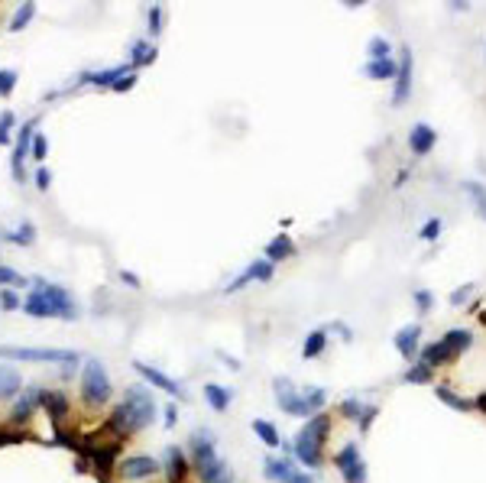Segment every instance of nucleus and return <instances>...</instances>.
I'll use <instances>...</instances> for the list:
<instances>
[{"label": "nucleus", "mask_w": 486, "mask_h": 483, "mask_svg": "<svg viewBox=\"0 0 486 483\" xmlns=\"http://www.w3.org/2000/svg\"><path fill=\"white\" fill-rule=\"evenodd\" d=\"M418 338H421V328L418 324H405V328H399V334H395V351L402 354V361H415V354H418Z\"/></svg>", "instance_id": "obj_15"}, {"label": "nucleus", "mask_w": 486, "mask_h": 483, "mask_svg": "<svg viewBox=\"0 0 486 483\" xmlns=\"http://www.w3.org/2000/svg\"><path fill=\"white\" fill-rule=\"evenodd\" d=\"M10 244H19V246H29L33 240H36V224H29V221H23L17 230H10L7 234Z\"/></svg>", "instance_id": "obj_32"}, {"label": "nucleus", "mask_w": 486, "mask_h": 483, "mask_svg": "<svg viewBox=\"0 0 486 483\" xmlns=\"http://www.w3.org/2000/svg\"><path fill=\"white\" fill-rule=\"evenodd\" d=\"M0 305H3V308H17V305H19L17 292H10V289H3V292H0Z\"/></svg>", "instance_id": "obj_48"}, {"label": "nucleus", "mask_w": 486, "mask_h": 483, "mask_svg": "<svg viewBox=\"0 0 486 483\" xmlns=\"http://www.w3.org/2000/svg\"><path fill=\"white\" fill-rule=\"evenodd\" d=\"M415 305H418V312H431V305H434V295L428 289H418L415 292Z\"/></svg>", "instance_id": "obj_41"}, {"label": "nucleus", "mask_w": 486, "mask_h": 483, "mask_svg": "<svg viewBox=\"0 0 486 483\" xmlns=\"http://www.w3.org/2000/svg\"><path fill=\"white\" fill-rule=\"evenodd\" d=\"M363 402H360V399H344V402H340V415L344 418H350V422H360V415H363Z\"/></svg>", "instance_id": "obj_36"}, {"label": "nucleus", "mask_w": 486, "mask_h": 483, "mask_svg": "<svg viewBox=\"0 0 486 483\" xmlns=\"http://www.w3.org/2000/svg\"><path fill=\"white\" fill-rule=\"evenodd\" d=\"M253 431L262 438V445H266V448H279V445H282V441H279V431H276V425L262 422V418H256V422H253Z\"/></svg>", "instance_id": "obj_31"}, {"label": "nucleus", "mask_w": 486, "mask_h": 483, "mask_svg": "<svg viewBox=\"0 0 486 483\" xmlns=\"http://www.w3.org/2000/svg\"><path fill=\"white\" fill-rule=\"evenodd\" d=\"M159 29H162V10L152 7L150 10V33H159Z\"/></svg>", "instance_id": "obj_47"}, {"label": "nucleus", "mask_w": 486, "mask_h": 483, "mask_svg": "<svg viewBox=\"0 0 486 483\" xmlns=\"http://www.w3.org/2000/svg\"><path fill=\"white\" fill-rule=\"evenodd\" d=\"M434 396H438L444 406L454 409V412H470V409H473V402H467L464 396H457V393H454L450 386H444V383H441V386H434Z\"/></svg>", "instance_id": "obj_26"}, {"label": "nucleus", "mask_w": 486, "mask_h": 483, "mask_svg": "<svg viewBox=\"0 0 486 483\" xmlns=\"http://www.w3.org/2000/svg\"><path fill=\"white\" fill-rule=\"evenodd\" d=\"M156 418V402H152V393L146 386H130L123 393V402L113 409L111 422H107V431H113V438L123 435H133V431H140L146 428Z\"/></svg>", "instance_id": "obj_1"}, {"label": "nucleus", "mask_w": 486, "mask_h": 483, "mask_svg": "<svg viewBox=\"0 0 486 483\" xmlns=\"http://www.w3.org/2000/svg\"><path fill=\"white\" fill-rule=\"evenodd\" d=\"M26 315L33 318H65L72 322L75 318V302H72V295L62 289V285H49V283H39V289L26 299Z\"/></svg>", "instance_id": "obj_2"}, {"label": "nucleus", "mask_w": 486, "mask_h": 483, "mask_svg": "<svg viewBox=\"0 0 486 483\" xmlns=\"http://www.w3.org/2000/svg\"><path fill=\"white\" fill-rule=\"evenodd\" d=\"M36 140V120H26L19 127L17 136V150H13V179L23 182V156H29V146Z\"/></svg>", "instance_id": "obj_12"}, {"label": "nucleus", "mask_w": 486, "mask_h": 483, "mask_svg": "<svg viewBox=\"0 0 486 483\" xmlns=\"http://www.w3.org/2000/svg\"><path fill=\"white\" fill-rule=\"evenodd\" d=\"M133 65H146V62H152L156 58V46H150V42H133Z\"/></svg>", "instance_id": "obj_34"}, {"label": "nucleus", "mask_w": 486, "mask_h": 483, "mask_svg": "<svg viewBox=\"0 0 486 483\" xmlns=\"http://www.w3.org/2000/svg\"><path fill=\"white\" fill-rule=\"evenodd\" d=\"M13 85H17V72H10V68H0V95L7 97L10 91H13Z\"/></svg>", "instance_id": "obj_38"}, {"label": "nucleus", "mask_w": 486, "mask_h": 483, "mask_svg": "<svg viewBox=\"0 0 486 483\" xmlns=\"http://www.w3.org/2000/svg\"><path fill=\"white\" fill-rule=\"evenodd\" d=\"M395 72H399V65H395L393 58H379V62H366V75L373 78V81H389V78H395Z\"/></svg>", "instance_id": "obj_25"}, {"label": "nucleus", "mask_w": 486, "mask_h": 483, "mask_svg": "<svg viewBox=\"0 0 486 483\" xmlns=\"http://www.w3.org/2000/svg\"><path fill=\"white\" fill-rule=\"evenodd\" d=\"M289 483H315V480H311V477L305 474V470H295V477H292Z\"/></svg>", "instance_id": "obj_52"}, {"label": "nucleus", "mask_w": 486, "mask_h": 483, "mask_svg": "<svg viewBox=\"0 0 486 483\" xmlns=\"http://www.w3.org/2000/svg\"><path fill=\"white\" fill-rule=\"evenodd\" d=\"M431 373H434V370L428 367V363H409V370H405L402 373V379L405 383H431Z\"/></svg>", "instance_id": "obj_33"}, {"label": "nucleus", "mask_w": 486, "mask_h": 483, "mask_svg": "<svg viewBox=\"0 0 486 483\" xmlns=\"http://www.w3.org/2000/svg\"><path fill=\"white\" fill-rule=\"evenodd\" d=\"M19 393V373L7 363H0V399H10Z\"/></svg>", "instance_id": "obj_27"}, {"label": "nucleus", "mask_w": 486, "mask_h": 483, "mask_svg": "<svg viewBox=\"0 0 486 483\" xmlns=\"http://www.w3.org/2000/svg\"><path fill=\"white\" fill-rule=\"evenodd\" d=\"M411 95V52L409 46H402V58H399V72H395V91H393V104L402 107Z\"/></svg>", "instance_id": "obj_11"}, {"label": "nucleus", "mask_w": 486, "mask_h": 483, "mask_svg": "<svg viewBox=\"0 0 486 483\" xmlns=\"http://www.w3.org/2000/svg\"><path fill=\"white\" fill-rule=\"evenodd\" d=\"M10 127H13V114L3 111V114H0V146H7L10 143Z\"/></svg>", "instance_id": "obj_40"}, {"label": "nucleus", "mask_w": 486, "mask_h": 483, "mask_svg": "<svg viewBox=\"0 0 486 483\" xmlns=\"http://www.w3.org/2000/svg\"><path fill=\"white\" fill-rule=\"evenodd\" d=\"M272 389H276V402H279L282 412H289V415H299V418H311V409L305 406V396H301L299 389L292 386L289 377H279L276 383H272Z\"/></svg>", "instance_id": "obj_7"}, {"label": "nucleus", "mask_w": 486, "mask_h": 483, "mask_svg": "<svg viewBox=\"0 0 486 483\" xmlns=\"http://www.w3.org/2000/svg\"><path fill=\"white\" fill-rule=\"evenodd\" d=\"M39 402L46 406V415H52V422H62V415L68 412V399H65V393H49V389H42Z\"/></svg>", "instance_id": "obj_18"}, {"label": "nucleus", "mask_w": 486, "mask_h": 483, "mask_svg": "<svg viewBox=\"0 0 486 483\" xmlns=\"http://www.w3.org/2000/svg\"><path fill=\"white\" fill-rule=\"evenodd\" d=\"M23 441V431H10V428H0V448L3 445H17Z\"/></svg>", "instance_id": "obj_44"}, {"label": "nucleus", "mask_w": 486, "mask_h": 483, "mask_svg": "<svg viewBox=\"0 0 486 483\" xmlns=\"http://www.w3.org/2000/svg\"><path fill=\"white\" fill-rule=\"evenodd\" d=\"M450 361H454V354L448 351V344H444V341H434V344H428V347L421 351V363H428L431 370L444 367V363H450Z\"/></svg>", "instance_id": "obj_19"}, {"label": "nucleus", "mask_w": 486, "mask_h": 483, "mask_svg": "<svg viewBox=\"0 0 486 483\" xmlns=\"http://www.w3.org/2000/svg\"><path fill=\"white\" fill-rule=\"evenodd\" d=\"M292 253H295V244L289 240V234H279L276 240H269V244H266V260H269V263L289 260Z\"/></svg>", "instance_id": "obj_21"}, {"label": "nucleus", "mask_w": 486, "mask_h": 483, "mask_svg": "<svg viewBox=\"0 0 486 483\" xmlns=\"http://www.w3.org/2000/svg\"><path fill=\"white\" fill-rule=\"evenodd\" d=\"M477 406H480V409H483V412H486V393H480V396H477Z\"/></svg>", "instance_id": "obj_54"}, {"label": "nucleus", "mask_w": 486, "mask_h": 483, "mask_svg": "<svg viewBox=\"0 0 486 483\" xmlns=\"http://www.w3.org/2000/svg\"><path fill=\"white\" fill-rule=\"evenodd\" d=\"M191 451H195V467L198 474L211 467L217 461V441H214V431H207V428H198L191 431Z\"/></svg>", "instance_id": "obj_8"}, {"label": "nucleus", "mask_w": 486, "mask_h": 483, "mask_svg": "<svg viewBox=\"0 0 486 483\" xmlns=\"http://www.w3.org/2000/svg\"><path fill=\"white\" fill-rule=\"evenodd\" d=\"M0 357L10 361H46V363H72L75 367L78 354L75 351H56V347H0Z\"/></svg>", "instance_id": "obj_5"}, {"label": "nucleus", "mask_w": 486, "mask_h": 483, "mask_svg": "<svg viewBox=\"0 0 486 483\" xmlns=\"http://www.w3.org/2000/svg\"><path fill=\"white\" fill-rule=\"evenodd\" d=\"M441 237V218H431L428 224H425V228H421V240H438Z\"/></svg>", "instance_id": "obj_39"}, {"label": "nucleus", "mask_w": 486, "mask_h": 483, "mask_svg": "<svg viewBox=\"0 0 486 483\" xmlns=\"http://www.w3.org/2000/svg\"><path fill=\"white\" fill-rule=\"evenodd\" d=\"M262 474H266V480H272V483H289L292 477H295V470H292V464L285 461V457H266Z\"/></svg>", "instance_id": "obj_17"}, {"label": "nucleus", "mask_w": 486, "mask_h": 483, "mask_svg": "<svg viewBox=\"0 0 486 483\" xmlns=\"http://www.w3.org/2000/svg\"><path fill=\"white\" fill-rule=\"evenodd\" d=\"M334 464L340 470V477H344V483H366V464H363V457H360V448L354 441L337 451Z\"/></svg>", "instance_id": "obj_6"}, {"label": "nucleus", "mask_w": 486, "mask_h": 483, "mask_svg": "<svg viewBox=\"0 0 486 483\" xmlns=\"http://www.w3.org/2000/svg\"><path fill=\"white\" fill-rule=\"evenodd\" d=\"M373 418H376V406H366L363 415H360V431H366V428L373 425Z\"/></svg>", "instance_id": "obj_46"}, {"label": "nucleus", "mask_w": 486, "mask_h": 483, "mask_svg": "<svg viewBox=\"0 0 486 483\" xmlns=\"http://www.w3.org/2000/svg\"><path fill=\"white\" fill-rule=\"evenodd\" d=\"M269 276H272V263H269V260H253V263L246 266L240 276H237L234 283L227 285V292H237V289H243V285L253 283V279H260V283H269Z\"/></svg>", "instance_id": "obj_14"}, {"label": "nucleus", "mask_w": 486, "mask_h": 483, "mask_svg": "<svg viewBox=\"0 0 486 483\" xmlns=\"http://www.w3.org/2000/svg\"><path fill=\"white\" fill-rule=\"evenodd\" d=\"M159 474V461L150 454H136V457H127L120 464V477L123 480H150V477Z\"/></svg>", "instance_id": "obj_9"}, {"label": "nucleus", "mask_w": 486, "mask_h": 483, "mask_svg": "<svg viewBox=\"0 0 486 483\" xmlns=\"http://www.w3.org/2000/svg\"><path fill=\"white\" fill-rule=\"evenodd\" d=\"M39 396H42V389H39V386H29L26 393L19 396L17 406H13V415H10V418H13L17 425H19V422H29V418H33V409H36V402H39Z\"/></svg>", "instance_id": "obj_16"}, {"label": "nucleus", "mask_w": 486, "mask_h": 483, "mask_svg": "<svg viewBox=\"0 0 486 483\" xmlns=\"http://www.w3.org/2000/svg\"><path fill=\"white\" fill-rule=\"evenodd\" d=\"M33 13H36V3H33V0H26V3H23V7L13 13V19H10V29H23L29 19H33Z\"/></svg>", "instance_id": "obj_35"}, {"label": "nucleus", "mask_w": 486, "mask_h": 483, "mask_svg": "<svg viewBox=\"0 0 486 483\" xmlns=\"http://www.w3.org/2000/svg\"><path fill=\"white\" fill-rule=\"evenodd\" d=\"M7 283H23V279H19L17 269H10V266H0V285H7Z\"/></svg>", "instance_id": "obj_45"}, {"label": "nucleus", "mask_w": 486, "mask_h": 483, "mask_svg": "<svg viewBox=\"0 0 486 483\" xmlns=\"http://www.w3.org/2000/svg\"><path fill=\"white\" fill-rule=\"evenodd\" d=\"M327 435H331V415H321V412L311 415L308 422H305V428L295 435V445H292L295 457H299L305 467H321Z\"/></svg>", "instance_id": "obj_3"}, {"label": "nucleus", "mask_w": 486, "mask_h": 483, "mask_svg": "<svg viewBox=\"0 0 486 483\" xmlns=\"http://www.w3.org/2000/svg\"><path fill=\"white\" fill-rule=\"evenodd\" d=\"M175 418H178V412H175V406H168V409H166V425H168V428H172V425H175Z\"/></svg>", "instance_id": "obj_53"}, {"label": "nucleus", "mask_w": 486, "mask_h": 483, "mask_svg": "<svg viewBox=\"0 0 486 483\" xmlns=\"http://www.w3.org/2000/svg\"><path fill=\"white\" fill-rule=\"evenodd\" d=\"M133 81H136V75H127V78H120V81L113 85V91H127V88H133Z\"/></svg>", "instance_id": "obj_50"}, {"label": "nucleus", "mask_w": 486, "mask_h": 483, "mask_svg": "<svg viewBox=\"0 0 486 483\" xmlns=\"http://www.w3.org/2000/svg\"><path fill=\"white\" fill-rule=\"evenodd\" d=\"M441 341L448 344V351L454 354V357H460V354H464V351H470V344H473V334H470V331H464V328H450V331L444 334Z\"/></svg>", "instance_id": "obj_22"}, {"label": "nucleus", "mask_w": 486, "mask_h": 483, "mask_svg": "<svg viewBox=\"0 0 486 483\" xmlns=\"http://www.w3.org/2000/svg\"><path fill=\"white\" fill-rule=\"evenodd\" d=\"M366 52H370V58H373V62H379V58H389V39L373 36V39H370V46H366Z\"/></svg>", "instance_id": "obj_37"}, {"label": "nucleus", "mask_w": 486, "mask_h": 483, "mask_svg": "<svg viewBox=\"0 0 486 483\" xmlns=\"http://www.w3.org/2000/svg\"><path fill=\"white\" fill-rule=\"evenodd\" d=\"M46 152H49V140L46 136H36L33 140V159H46Z\"/></svg>", "instance_id": "obj_43"}, {"label": "nucleus", "mask_w": 486, "mask_h": 483, "mask_svg": "<svg viewBox=\"0 0 486 483\" xmlns=\"http://www.w3.org/2000/svg\"><path fill=\"white\" fill-rule=\"evenodd\" d=\"M201 480H205V483H234V474H230L227 461H221V457H217L214 464L201 470Z\"/></svg>", "instance_id": "obj_28"}, {"label": "nucleus", "mask_w": 486, "mask_h": 483, "mask_svg": "<svg viewBox=\"0 0 486 483\" xmlns=\"http://www.w3.org/2000/svg\"><path fill=\"white\" fill-rule=\"evenodd\" d=\"M81 396L88 406H101L111 399V379H107V370L101 361H88L81 373Z\"/></svg>", "instance_id": "obj_4"}, {"label": "nucleus", "mask_w": 486, "mask_h": 483, "mask_svg": "<svg viewBox=\"0 0 486 483\" xmlns=\"http://www.w3.org/2000/svg\"><path fill=\"white\" fill-rule=\"evenodd\" d=\"M130 75V68L127 65H117V68H104V72H91V75H84L81 81H91V85H117L120 78Z\"/></svg>", "instance_id": "obj_24"}, {"label": "nucleus", "mask_w": 486, "mask_h": 483, "mask_svg": "<svg viewBox=\"0 0 486 483\" xmlns=\"http://www.w3.org/2000/svg\"><path fill=\"white\" fill-rule=\"evenodd\" d=\"M473 295V285H464V289H457V292H450V305L457 308V305H464Z\"/></svg>", "instance_id": "obj_42"}, {"label": "nucleus", "mask_w": 486, "mask_h": 483, "mask_svg": "<svg viewBox=\"0 0 486 483\" xmlns=\"http://www.w3.org/2000/svg\"><path fill=\"white\" fill-rule=\"evenodd\" d=\"M120 279H123L127 285H130V289H140V279H136L133 273H120Z\"/></svg>", "instance_id": "obj_51"}, {"label": "nucleus", "mask_w": 486, "mask_h": 483, "mask_svg": "<svg viewBox=\"0 0 486 483\" xmlns=\"http://www.w3.org/2000/svg\"><path fill=\"white\" fill-rule=\"evenodd\" d=\"M460 189H464L470 198H473V205H477V214L486 221V185H483V182L467 179V182H460Z\"/></svg>", "instance_id": "obj_29"}, {"label": "nucleus", "mask_w": 486, "mask_h": 483, "mask_svg": "<svg viewBox=\"0 0 486 483\" xmlns=\"http://www.w3.org/2000/svg\"><path fill=\"white\" fill-rule=\"evenodd\" d=\"M205 399H207V402H211V409H214V412H227V406L234 402V393H230V389H227V386H217V383H207V386H205Z\"/></svg>", "instance_id": "obj_23"}, {"label": "nucleus", "mask_w": 486, "mask_h": 483, "mask_svg": "<svg viewBox=\"0 0 486 483\" xmlns=\"http://www.w3.org/2000/svg\"><path fill=\"white\" fill-rule=\"evenodd\" d=\"M162 461H166V477L172 483H178L182 477H185L188 464H185V454H182L178 448H166V457H162Z\"/></svg>", "instance_id": "obj_20"}, {"label": "nucleus", "mask_w": 486, "mask_h": 483, "mask_svg": "<svg viewBox=\"0 0 486 483\" xmlns=\"http://www.w3.org/2000/svg\"><path fill=\"white\" fill-rule=\"evenodd\" d=\"M434 140H438V133H434V127H428V123H415L409 130V150L415 152V156H428V152L434 150Z\"/></svg>", "instance_id": "obj_13"}, {"label": "nucleus", "mask_w": 486, "mask_h": 483, "mask_svg": "<svg viewBox=\"0 0 486 483\" xmlns=\"http://www.w3.org/2000/svg\"><path fill=\"white\" fill-rule=\"evenodd\" d=\"M324 344H327V331L324 328H315V331L305 338V347H301V357L305 361H311V357H318L321 351H324Z\"/></svg>", "instance_id": "obj_30"}, {"label": "nucleus", "mask_w": 486, "mask_h": 483, "mask_svg": "<svg viewBox=\"0 0 486 483\" xmlns=\"http://www.w3.org/2000/svg\"><path fill=\"white\" fill-rule=\"evenodd\" d=\"M133 370H136V373H140L143 379H146V383H150V386H156V389H162V393H172V396H178V399H185V389L178 386L175 379L172 377H166V373H162V370H156V367H150V363H133Z\"/></svg>", "instance_id": "obj_10"}, {"label": "nucleus", "mask_w": 486, "mask_h": 483, "mask_svg": "<svg viewBox=\"0 0 486 483\" xmlns=\"http://www.w3.org/2000/svg\"><path fill=\"white\" fill-rule=\"evenodd\" d=\"M49 182H52L49 169H39V172H36V185H39V189H49Z\"/></svg>", "instance_id": "obj_49"}]
</instances>
